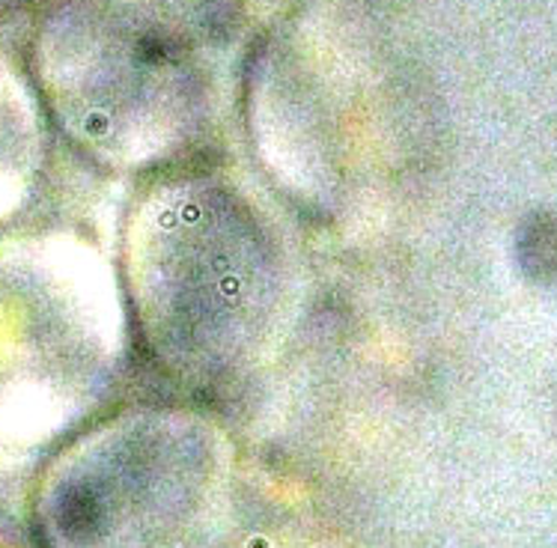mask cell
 <instances>
[{
	"instance_id": "cell-1",
	"label": "cell",
	"mask_w": 557,
	"mask_h": 548,
	"mask_svg": "<svg viewBox=\"0 0 557 548\" xmlns=\"http://www.w3.org/2000/svg\"><path fill=\"white\" fill-rule=\"evenodd\" d=\"M128 292L156 364L218 385L257 370L281 342L296 260L245 185L197 173L159 185L132 217Z\"/></svg>"
},
{
	"instance_id": "cell-2",
	"label": "cell",
	"mask_w": 557,
	"mask_h": 548,
	"mask_svg": "<svg viewBox=\"0 0 557 548\" xmlns=\"http://www.w3.org/2000/svg\"><path fill=\"white\" fill-rule=\"evenodd\" d=\"M123 310L104 263L78 241L0 253V435L46 438L108 385Z\"/></svg>"
},
{
	"instance_id": "cell-3",
	"label": "cell",
	"mask_w": 557,
	"mask_h": 548,
	"mask_svg": "<svg viewBox=\"0 0 557 548\" xmlns=\"http://www.w3.org/2000/svg\"><path fill=\"white\" fill-rule=\"evenodd\" d=\"M218 438L173 411H137L87 435L48 474V548H171L215 489Z\"/></svg>"
},
{
	"instance_id": "cell-4",
	"label": "cell",
	"mask_w": 557,
	"mask_h": 548,
	"mask_svg": "<svg viewBox=\"0 0 557 548\" xmlns=\"http://www.w3.org/2000/svg\"><path fill=\"white\" fill-rule=\"evenodd\" d=\"M34 173V144L12 111H0V217L22 203Z\"/></svg>"
}]
</instances>
